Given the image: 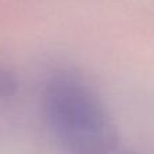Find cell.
<instances>
[{
  "label": "cell",
  "instance_id": "1",
  "mask_svg": "<svg viewBox=\"0 0 154 154\" xmlns=\"http://www.w3.org/2000/svg\"><path fill=\"white\" fill-rule=\"evenodd\" d=\"M43 116L56 141L73 154H109L118 131L99 96L79 77L58 75L46 84Z\"/></svg>",
  "mask_w": 154,
  "mask_h": 154
},
{
  "label": "cell",
  "instance_id": "2",
  "mask_svg": "<svg viewBox=\"0 0 154 154\" xmlns=\"http://www.w3.org/2000/svg\"><path fill=\"white\" fill-rule=\"evenodd\" d=\"M16 82L14 80V77L8 72L0 69V99L12 96V93L15 92Z\"/></svg>",
  "mask_w": 154,
  "mask_h": 154
}]
</instances>
